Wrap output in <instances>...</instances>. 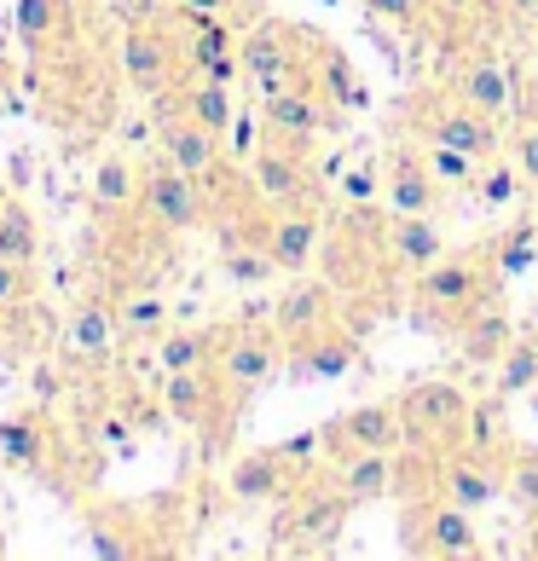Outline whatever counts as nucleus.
Returning <instances> with one entry per match:
<instances>
[{
    "instance_id": "obj_28",
    "label": "nucleus",
    "mask_w": 538,
    "mask_h": 561,
    "mask_svg": "<svg viewBox=\"0 0 538 561\" xmlns=\"http://www.w3.org/2000/svg\"><path fill=\"white\" fill-rule=\"evenodd\" d=\"M169 111L192 116L197 128H209V134H220V139L238 128L232 88H226V81H209V76H180V81H174V93H169Z\"/></svg>"
},
{
    "instance_id": "obj_11",
    "label": "nucleus",
    "mask_w": 538,
    "mask_h": 561,
    "mask_svg": "<svg viewBox=\"0 0 538 561\" xmlns=\"http://www.w3.org/2000/svg\"><path fill=\"white\" fill-rule=\"evenodd\" d=\"M116 347H122V313L111 296H81L65 319V336H58V353L65 365L81 370V377H105L116 365Z\"/></svg>"
},
{
    "instance_id": "obj_3",
    "label": "nucleus",
    "mask_w": 538,
    "mask_h": 561,
    "mask_svg": "<svg viewBox=\"0 0 538 561\" xmlns=\"http://www.w3.org/2000/svg\"><path fill=\"white\" fill-rule=\"evenodd\" d=\"M347 515L354 504L342 497V486L330 474H301L296 492L284 497V515H278V556H330L347 533Z\"/></svg>"
},
{
    "instance_id": "obj_30",
    "label": "nucleus",
    "mask_w": 538,
    "mask_h": 561,
    "mask_svg": "<svg viewBox=\"0 0 538 561\" xmlns=\"http://www.w3.org/2000/svg\"><path fill=\"white\" fill-rule=\"evenodd\" d=\"M232 324H197V330H162L151 336V359L157 370H197V365H215Z\"/></svg>"
},
{
    "instance_id": "obj_27",
    "label": "nucleus",
    "mask_w": 538,
    "mask_h": 561,
    "mask_svg": "<svg viewBox=\"0 0 538 561\" xmlns=\"http://www.w3.org/2000/svg\"><path fill=\"white\" fill-rule=\"evenodd\" d=\"M451 88H458L474 111H487V116H499V122L515 116V76L492 53H469L463 65H458V76H451Z\"/></svg>"
},
{
    "instance_id": "obj_5",
    "label": "nucleus",
    "mask_w": 538,
    "mask_h": 561,
    "mask_svg": "<svg viewBox=\"0 0 538 561\" xmlns=\"http://www.w3.org/2000/svg\"><path fill=\"white\" fill-rule=\"evenodd\" d=\"M134 215L162 238H185V232H203V226H209L215 197L203 180L180 174L169 157H157V162H145V174H139V209Z\"/></svg>"
},
{
    "instance_id": "obj_8",
    "label": "nucleus",
    "mask_w": 538,
    "mask_h": 561,
    "mask_svg": "<svg viewBox=\"0 0 538 561\" xmlns=\"http://www.w3.org/2000/svg\"><path fill=\"white\" fill-rule=\"evenodd\" d=\"M469 411H474V393L451 377H423L400 393V417H405V434L417 446H463V428H469Z\"/></svg>"
},
{
    "instance_id": "obj_23",
    "label": "nucleus",
    "mask_w": 538,
    "mask_h": 561,
    "mask_svg": "<svg viewBox=\"0 0 538 561\" xmlns=\"http://www.w3.org/2000/svg\"><path fill=\"white\" fill-rule=\"evenodd\" d=\"M53 423L41 411H12L0 417V463L18 469V474H35V481H53Z\"/></svg>"
},
{
    "instance_id": "obj_2",
    "label": "nucleus",
    "mask_w": 538,
    "mask_h": 561,
    "mask_svg": "<svg viewBox=\"0 0 538 561\" xmlns=\"http://www.w3.org/2000/svg\"><path fill=\"white\" fill-rule=\"evenodd\" d=\"M319 278L347 301L377 296L382 278H394L388 273V255H382V215L354 209V215H342L336 226H330L324 249H319Z\"/></svg>"
},
{
    "instance_id": "obj_16",
    "label": "nucleus",
    "mask_w": 538,
    "mask_h": 561,
    "mask_svg": "<svg viewBox=\"0 0 538 561\" xmlns=\"http://www.w3.org/2000/svg\"><path fill=\"white\" fill-rule=\"evenodd\" d=\"M157 157H169L180 174L203 180V185H209V197H215V209H220V180H226L220 134L197 128V122L180 116V111H162V122H157Z\"/></svg>"
},
{
    "instance_id": "obj_15",
    "label": "nucleus",
    "mask_w": 538,
    "mask_h": 561,
    "mask_svg": "<svg viewBox=\"0 0 538 561\" xmlns=\"http://www.w3.org/2000/svg\"><path fill=\"white\" fill-rule=\"evenodd\" d=\"M336 105L313 88V81H289L273 99H261V134L284 139V145H313L319 134L336 128Z\"/></svg>"
},
{
    "instance_id": "obj_7",
    "label": "nucleus",
    "mask_w": 538,
    "mask_h": 561,
    "mask_svg": "<svg viewBox=\"0 0 538 561\" xmlns=\"http://www.w3.org/2000/svg\"><path fill=\"white\" fill-rule=\"evenodd\" d=\"M116 70L122 81L139 93V99H169L174 81L185 76V58H180V30H169V18H134L116 41Z\"/></svg>"
},
{
    "instance_id": "obj_12",
    "label": "nucleus",
    "mask_w": 538,
    "mask_h": 561,
    "mask_svg": "<svg viewBox=\"0 0 538 561\" xmlns=\"http://www.w3.org/2000/svg\"><path fill=\"white\" fill-rule=\"evenodd\" d=\"M215 370H220L226 393H232L238 405H250L255 393L284 370V342H278V330H273V324H266V330H261V324H232V336H226Z\"/></svg>"
},
{
    "instance_id": "obj_38",
    "label": "nucleus",
    "mask_w": 538,
    "mask_h": 561,
    "mask_svg": "<svg viewBox=\"0 0 538 561\" xmlns=\"http://www.w3.org/2000/svg\"><path fill=\"white\" fill-rule=\"evenodd\" d=\"M423 162H428V174L440 180L446 192H469L474 174H481V157L458 151V145H423Z\"/></svg>"
},
{
    "instance_id": "obj_31",
    "label": "nucleus",
    "mask_w": 538,
    "mask_h": 561,
    "mask_svg": "<svg viewBox=\"0 0 538 561\" xmlns=\"http://www.w3.org/2000/svg\"><path fill=\"white\" fill-rule=\"evenodd\" d=\"M139 162L134 157H99V169H93V185H88V203H93V215L99 220H122L128 209H139Z\"/></svg>"
},
{
    "instance_id": "obj_45",
    "label": "nucleus",
    "mask_w": 538,
    "mask_h": 561,
    "mask_svg": "<svg viewBox=\"0 0 538 561\" xmlns=\"http://www.w3.org/2000/svg\"><path fill=\"white\" fill-rule=\"evenodd\" d=\"M499 12H510V18H522V24H533V18H538V0H499Z\"/></svg>"
},
{
    "instance_id": "obj_14",
    "label": "nucleus",
    "mask_w": 538,
    "mask_h": 561,
    "mask_svg": "<svg viewBox=\"0 0 538 561\" xmlns=\"http://www.w3.org/2000/svg\"><path fill=\"white\" fill-rule=\"evenodd\" d=\"M359 359H365L359 330L342 324V319H330L324 330H313V336H301V342L284 347V377H289V382H336V377H347Z\"/></svg>"
},
{
    "instance_id": "obj_18",
    "label": "nucleus",
    "mask_w": 538,
    "mask_h": 561,
    "mask_svg": "<svg viewBox=\"0 0 538 561\" xmlns=\"http://www.w3.org/2000/svg\"><path fill=\"white\" fill-rule=\"evenodd\" d=\"M324 209L319 203H296V209H273L266 215V255H273V266L284 278H301V273H313L319 266V249H324Z\"/></svg>"
},
{
    "instance_id": "obj_22",
    "label": "nucleus",
    "mask_w": 538,
    "mask_h": 561,
    "mask_svg": "<svg viewBox=\"0 0 538 561\" xmlns=\"http://www.w3.org/2000/svg\"><path fill=\"white\" fill-rule=\"evenodd\" d=\"M458 359L469 365V370H492L504 359V347L515 342V319H510V307H504V296L492 289V296H481L469 307V313L458 319Z\"/></svg>"
},
{
    "instance_id": "obj_41",
    "label": "nucleus",
    "mask_w": 538,
    "mask_h": 561,
    "mask_svg": "<svg viewBox=\"0 0 538 561\" xmlns=\"http://www.w3.org/2000/svg\"><path fill=\"white\" fill-rule=\"evenodd\" d=\"M35 301V266H18V261H0V319L12 313V307Z\"/></svg>"
},
{
    "instance_id": "obj_24",
    "label": "nucleus",
    "mask_w": 538,
    "mask_h": 561,
    "mask_svg": "<svg viewBox=\"0 0 538 561\" xmlns=\"http://www.w3.org/2000/svg\"><path fill=\"white\" fill-rule=\"evenodd\" d=\"M330 319H336V289H330L324 278H307V273L273 301V330H278L284 347L313 336V330H324Z\"/></svg>"
},
{
    "instance_id": "obj_34",
    "label": "nucleus",
    "mask_w": 538,
    "mask_h": 561,
    "mask_svg": "<svg viewBox=\"0 0 538 561\" xmlns=\"http://www.w3.org/2000/svg\"><path fill=\"white\" fill-rule=\"evenodd\" d=\"M35 255H41V220L30 215L24 197H7V209H0V261L35 266Z\"/></svg>"
},
{
    "instance_id": "obj_19",
    "label": "nucleus",
    "mask_w": 538,
    "mask_h": 561,
    "mask_svg": "<svg viewBox=\"0 0 538 561\" xmlns=\"http://www.w3.org/2000/svg\"><path fill=\"white\" fill-rule=\"evenodd\" d=\"M440 497L463 510H492L504 497V457L474 451V446H446L440 451Z\"/></svg>"
},
{
    "instance_id": "obj_47",
    "label": "nucleus",
    "mask_w": 538,
    "mask_h": 561,
    "mask_svg": "<svg viewBox=\"0 0 538 561\" xmlns=\"http://www.w3.org/2000/svg\"><path fill=\"white\" fill-rule=\"evenodd\" d=\"M0 556H7V533H0Z\"/></svg>"
},
{
    "instance_id": "obj_37",
    "label": "nucleus",
    "mask_w": 538,
    "mask_h": 561,
    "mask_svg": "<svg viewBox=\"0 0 538 561\" xmlns=\"http://www.w3.org/2000/svg\"><path fill=\"white\" fill-rule=\"evenodd\" d=\"M469 192L481 197V209H510L515 192H527V180H522V169H515L510 157H492V162H481V174H474Z\"/></svg>"
},
{
    "instance_id": "obj_17",
    "label": "nucleus",
    "mask_w": 538,
    "mask_h": 561,
    "mask_svg": "<svg viewBox=\"0 0 538 561\" xmlns=\"http://www.w3.org/2000/svg\"><path fill=\"white\" fill-rule=\"evenodd\" d=\"M440 203H446V185L428 174V162H423V145L400 134V145H388V157H382V209L388 215H440Z\"/></svg>"
},
{
    "instance_id": "obj_29",
    "label": "nucleus",
    "mask_w": 538,
    "mask_h": 561,
    "mask_svg": "<svg viewBox=\"0 0 538 561\" xmlns=\"http://www.w3.org/2000/svg\"><path fill=\"white\" fill-rule=\"evenodd\" d=\"M12 24H18V41H24L30 53L70 47L76 41V0H18Z\"/></svg>"
},
{
    "instance_id": "obj_4",
    "label": "nucleus",
    "mask_w": 538,
    "mask_h": 561,
    "mask_svg": "<svg viewBox=\"0 0 538 561\" xmlns=\"http://www.w3.org/2000/svg\"><path fill=\"white\" fill-rule=\"evenodd\" d=\"M487 249L474 255H440L428 273L411 278V313H417L428 330H458V319L469 313L481 296H492V266L481 261Z\"/></svg>"
},
{
    "instance_id": "obj_49",
    "label": "nucleus",
    "mask_w": 538,
    "mask_h": 561,
    "mask_svg": "<svg viewBox=\"0 0 538 561\" xmlns=\"http://www.w3.org/2000/svg\"><path fill=\"white\" fill-rule=\"evenodd\" d=\"M0 209H7V197H0Z\"/></svg>"
},
{
    "instance_id": "obj_25",
    "label": "nucleus",
    "mask_w": 538,
    "mask_h": 561,
    "mask_svg": "<svg viewBox=\"0 0 538 561\" xmlns=\"http://www.w3.org/2000/svg\"><path fill=\"white\" fill-rule=\"evenodd\" d=\"M307 81H313L336 111H365V76H359V65L336 47V41L307 35Z\"/></svg>"
},
{
    "instance_id": "obj_9",
    "label": "nucleus",
    "mask_w": 538,
    "mask_h": 561,
    "mask_svg": "<svg viewBox=\"0 0 538 561\" xmlns=\"http://www.w3.org/2000/svg\"><path fill=\"white\" fill-rule=\"evenodd\" d=\"M250 192L273 209H296V203H319V169H313V145H284V139H255L250 151Z\"/></svg>"
},
{
    "instance_id": "obj_13",
    "label": "nucleus",
    "mask_w": 538,
    "mask_h": 561,
    "mask_svg": "<svg viewBox=\"0 0 538 561\" xmlns=\"http://www.w3.org/2000/svg\"><path fill=\"white\" fill-rule=\"evenodd\" d=\"M319 434H324V463H330V457H342V451H400V446H411L405 417H400V400L347 405Z\"/></svg>"
},
{
    "instance_id": "obj_46",
    "label": "nucleus",
    "mask_w": 538,
    "mask_h": 561,
    "mask_svg": "<svg viewBox=\"0 0 538 561\" xmlns=\"http://www.w3.org/2000/svg\"><path fill=\"white\" fill-rule=\"evenodd\" d=\"M527 550H533V556H538V533H533V545H527Z\"/></svg>"
},
{
    "instance_id": "obj_35",
    "label": "nucleus",
    "mask_w": 538,
    "mask_h": 561,
    "mask_svg": "<svg viewBox=\"0 0 538 561\" xmlns=\"http://www.w3.org/2000/svg\"><path fill=\"white\" fill-rule=\"evenodd\" d=\"M220 278H232V284H243V289H261V284H273V278H284V273L273 266V255H266L261 238H243V243H226Z\"/></svg>"
},
{
    "instance_id": "obj_39",
    "label": "nucleus",
    "mask_w": 538,
    "mask_h": 561,
    "mask_svg": "<svg viewBox=\"0 0 538 561\" xmlns=\"http://www.w3.org/2000/svg\"><path fill=\"white\" fill-rule=\"evenodd\" d=\"M116 313H122V336H162V330H169V301L151 296V289L122 296Z\"/></svg>"
},
{
    "instance_id": "obj_33",
    "label": "nucleus",
    "mask_w": 538,
    "mask_h": 561,
    "mask_svg": "<svg viewBox=\"0 0 538 561\" xmlns=\"http://www.w3.org/2000/svg\"><path fill=\"white\" fill-rule=\"evenodd\" d=\"M533 388H538V330H515L504 359L492 365V393H499V400H522Z\"/></svg>"
},
{
    "instance_id": "obj_36",
    "label": "nucleus",
    "mask_w": 538,
    "mask_h": 561,
    "mask_svg": "<svg viewBox=\"0 0 538 561\" xmlns=\"http://www.w3.org/2000/svg\"><path fill=\"white\" fill-rule=\"evenodd\" d=\"M504 497L538 522V451L533 446H510L504 451Z\"/></svg>"
},
{
    "instance_id": "obj_40",
    "label": "nucleus",
    "mask_w": 538,
    "mask_h": 561,
    "mask_svg": "<svg viewBox=\"0 0 538 561\" xmlns=\"http://www.w3.org/2000/svg\"><path fill=\"white\" fill-rule=\"evenodd\" d=\"M88 440H99L105 451H134L139 428H134L128 411H122V400H111V405H99L93 417H88Z\"/></svg>"
},
{
    "instance_id": "obj_10",
    "label": "nucleus",
    "mask_w": 538,
    "mask_h": 561,
    "mask_svg": "<svg viewBox=\"0 0 538 561\" xmlns=\"http://www.w3.org/2000/svg\"><path fill=\"white\" fill-rule=\"evenodd\" d=\"M238 58H243V81H250L255 105L273 99L289 81H307V35L289 30L284 18H266L250 35L238 41Z\"/></svg>"
},
{
    "instance_id": "obj_32",
    "label": "nucleus",
    "mask_w": 538,
    "mask_h": 561,
    "mask_svg": "<svg viewBox=\"0 0 538 561\" xmlns=\"http://www.w3.org/2000/svg\"><path fill=\"white\" fill-rule=\"evenodd\" d=\"M487 266H492V284H510V278H522L527 266H533V255H538V215L527 209V215H515L504 232H492V243H487Z\"/></svg>"
},
{
    "instance_id": "obj_20",
    "label": "nucleus",
    "mask_w": 538,
    "mask_h": 561,
    "mask_svg": "<svg viewBox=\"0 0 538 561\" xmlns=\"http://www.w3.org/2000/svg\"><path fill=\"white\" fill-rule=\"evenodd\" d=\"M296 481H301V469L289 463L278 446H250L226 463V492H232L238 504H284V497L296 492Z\"/></svg>"
},
{
    "instance_id": "obj_21",
    "label": "nucleus",
    "mask_w": 538,
    "mask_h": 561,
    "mask_svg": "<svg viewBox=\"0 0 538 561\" xmlns=\"http://www.w3.org/2000/svg\"><path fill=\"white\" fill-rule=\"evenodd\" d=\"M382 255L394 278H417L446 255V232L434 215H388L382 209Z\"/></svg>"
},
{
    "instance_id": "obj_44",
    "label": "nucleus",
    "mask_w": 538,
    "mask_h": 561,
    "mask_svg": "<svg viewBox=\"0 0 538 561\" xmlns=\"http://www.w3.org/2000/svg\"><path fill=\"white\" fill-rule=\"evenodd\" d=\"M180 7H203V12H220V18H232V24H238V18L250 12V0H180Z\"/></svg>"
},
{
    "instance_id": "obj_6",
    "label": "nucleus",
    "mask_w": 538,
    "mask_h": 561,
    "mask_svg": "<svg viewBox=\"0 0 538 561\" xmlns=\"http://www.w3.org/2000/svg\"><path fill=\"white\" fill-rule=\"evenodd\" d=\"M400 545L405 556H423V561H469V556H481V527H474V510L434 492V497L405 504Z\"/></svg>"
},
{
    "instance_id": "obj_26",
    "label": "nucleus",
    "mask_w": 538,
    "mask_h": 561,
    "mask_svg": "<svg viewBox=\"0 0 538 561\" xmlns=\"http://www.w3.org/2000/svg\"><path fill=\"white\" fill-rule=\"evenodd\" d=\"M324 474L342 486V497L354 510L394 497V451H342V457H330Z\"/></svg>"
},
{
    "instance_id": "obj_48",
    "label": "nucleus",
    "mask_w": 538,
    "mask_h": 561,
    "mask_svg": "<svg viewBox=\"0 0 538 561\" xmlns=\"http://www.w3.org/2000/svg\"><path fill=\"white\" fill-rule=\"evenodd\" d=\"M533 215H538V192H533Z\"/></svg>"
},
{
    "instance_id": "obj_42",
    "label": "nucleus",
    "mask_w": 538,
    "mask_h": 561,
    "mask_svg": "<svg viewBox=\"0 0 538 561\" xmlns=\"http://www.w3.org/2000/svg\"><path fill=\"white\" fill-rule=\"evenodd\" d=\"M510 162L522 169L527 192H538V122H527V128L515 134V145H510Z\"/></svg>"
},
{
    "instance_id": "obj_1",
    "label": "nucleus",
    "mask_w": 538,
    "mask_h": 561,
    "mask_svg": "<svg viewBox=\"0 0 538 561\" xmlns=\"http://www.w3.org/2000/svg\"><path fill=\"white\" fill-rule=\"evenodd\" d=\"M394 116H400L405 139H417V145H458V151L481 157V162H492V157H499V145H504V122L487 116V111H474L458 88H417V93H405L394 105Z\"/></svg>"
},
{
    "instance_id": "obj_43",
    "label": "nucleus",
    "mask_w": 538,
    "mask_h": 561,
    "mask_svg": "<svg viewBox=\"0 0 538 561\" xmlns=\"http://www.w3.org/2000/svg\"><path fill=\"white\" fill-rule=\"evenodd\" d=\"M370 18H382V24H423V7L428 0H359Z\"/></svg>"
}]
</instances>
